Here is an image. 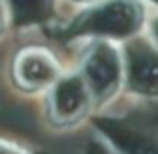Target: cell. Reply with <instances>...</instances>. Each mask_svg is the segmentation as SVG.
<instances>
[{
	"mask_svg": "<svg viewBox=\"0 0 158 154\" xmlns=\"http://www.w3.org/2000/svg\"><path fill=\"white\" fill-rule=\"evenodd\" d=\"M124 76L132 92L142 96H158V48L142 40L128 46Z\"/></svg>",
	"mask_w": 158,
	"mask_h": 154,
	"instance_id": "obj_4",
	"label": "cell"
},
{
	"mask_svg": "<svg viewBox=\"0 0 158 154\" xmlns=\"http://www.w3.org/2000/svg\"><path fill=\"white\" fill-rule=\"evenodd\" d=\"M14 76L20 88L44 90L60 80V66L56 58L42 48H28L20 52L14 62Z\"/></svg>",
	"mask_w": 158,
	"mask_h": 154,
	"instance_id": "obj_5",
	"label": "cell"
},
{
	"mask_svg": "<svg viewBox=\"0 0 158 154\" xmlns=\"http://www.w3.org/2000/svg\"><path fill=\"white\" fill-rule=\"evenodd\" d=\"M10 10L14 12V20L18 24L38 22L40 18L48 14L52 6V0H8Z\"/></svg>",
	"mask_w": 158,
	"mask_h": 154,
	"instance_id": "obj_6",
	"label": "cell"
},
{
	"mask_svg": "<svg viewBox=\"0 0 158 154\" xmlns=\"http://www.w3.org/2000/svg\"><path fill=\"white\" fill-rule=\"evenodd\" d=\"M6 20H8V6H6L4 0H0V32L6 26Z\"/></svg>",
	"mask_w": 158,
	"mask_h": 154,
	"instance_id": "obj_8",
	"label": "cell"
},
{
	"mask_svg": "<svg viewBox=\"0 0 158 154\" xmlns=\"http://www.w3.org/2000/svg\"><path fill=\"white\" fill-rule=\"evenodd\" d=\"M0 154H26V152H24L22 148L14 146V144H10V142L0 140Z\"/></svg>",
	"mask_w": 158,
	"mask_h": 154,
	"instance_id": "obj_7",
	"label": "cell"
},
{
	"mask_svg": "<svg viewBox=\"0 0 158 154\" xmlns=\"http://www.w3.org/2000/svg\"><path fill=\"white\" fill-rule=\"evenodd\" d=\"M92 94L80 74H62L50 90V116L58 124H74L88 112Z\"/></svg>",
	"mask_w": 158,
	"mask_h": 154,
	"instance_id": "obj_3",
	"label": "cell"
},
{
	"mask_svg": "<svg viewBox=\"0 0 158 154\" xmlns=\"http://www.w3.org/2000/svg\"><path fill=\"white\" fill-rule=\"evenodd\" d=\"M150 36H152V40H154V46L158 48V16L150 22Z\"/></svg>",
	"mask_w": 158,
	"mask_h": 154,
	"instance_id": "obj_9",
	"label": "cell"
},
{
	"mask_svg": "<svg viewBox=\"0 0 158 154\" xmlns=\"http://www.w3.org/2000/svg\"><path fill=\"white\" fill-rule=\"evenodd\" d=\"M150 2H152V4H156V6H158V0H150Z\"/></svg>",
	"mask_w": 158,
	"mask_h": 154,
	"instance_id": "obj_11",
	"label": "cell"
},
{
	"mask_svg": "<svg viewBox=\"0 0 158 154\" xmlns=\"http://www.w3.org/2000/svg\"><path fill=\"white\" fill-rule=\"evenodd\" d=\"M76 2H104V0H76Z\"/></svg>",
	"mask_w": 158,
	"mask_h": 154,
	"instance_id": "obj_10",
	"label": "cell"
},
{
	"mask_svg": "<svg viewBox=\"0 0 158 154\" xmlns=\"http://www.w3.org/2000/svg\"><path fill=\"white\" fill-rule=\"evenodd\" d=\"M80 76L84 78L94 102L110 98L124 78V58L110 40H98L82 60Z\"/></svg>",
	"mask_w": 158,
	"mask_h": 154,
	"instance_id": "obj_2",
	"label": "cell"
},
{
	"mask_svg": "<svg viewBox=\"0 0 158 154\" xmlns=\"http://www.w3.org/2000/svg\"><path fill=\"white\" fill-rule=\"evenodd\" d=\"M142 22L144 8L138 0H104L82 14L74 30L108 38H128L140 30Z\"/></svg>",
	"mask_w": 158,
	"mask_h": 154,
	"instance_id": "obj_1",
	"label": "cell"
}]
</instances>
